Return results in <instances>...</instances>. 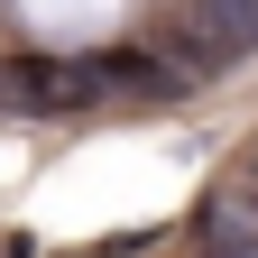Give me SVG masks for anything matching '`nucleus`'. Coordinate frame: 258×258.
<instances>
[{
  "label": "nucleus",
  "instance_id": "obj_1",
  "mask_svg": "<svg viewBox=\"0 0 258 258\" xmlns=\"http://www.w3.org/2000/svg\"><path fill=\"white\" fill-rule=\"evenodd\" d=\"M0 102L28 111V120H83V111H111V64H102V46H92V55H46V46L0 55Z\"/></svg>",
  "mask_w": 258,
  "mask_h": 258
},
{
  "label": "nucleus",
  "instance_id": "obj_3",
  "mask_svg": "<svg viewBox=\"0 0 258 258\" xmlns=\"http://www.w3.org/2000/svg\"><path fill=\"white\" fill-rule=\"evenodd\" d=\"M194 249H203V258H249V249H258V194H240V184L203 194V212H194Z\"/></svg>",
  "mask_w": 258,
  "mask_h": 258
},
{
  "label": "nucleus",
  "instance_id": "obj_2",
  "mask_svg": "<svg viewBox=\"0 0 258 258\" xmlns=\"http://www.w3.org/2000/svg\"><path fill=\"white\" fill-rule=\"evenodd\" d=\"M157 55L175 74H231V64L258 55V0H184V10L157 28Z\"/></svg>",
  "mask_w": 258,
  "mask_h": 258
},
{
  "label": "nucleus",
  "instance_id": "obj_4",
  "mask_svg": "<svg viewBox=\"0 0 258 258\" xmlns=\"http://www.w3.org/2000/svg\"><path fill=\"white\" fill-rule=\"evenodd\" d=\"M194 258H203V249H194Z\"/></svg>",
  "mask_w": 258,
  "mask_h": 258
}]
</instances>
